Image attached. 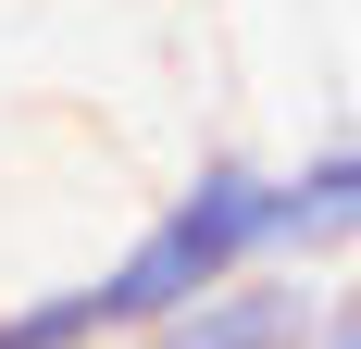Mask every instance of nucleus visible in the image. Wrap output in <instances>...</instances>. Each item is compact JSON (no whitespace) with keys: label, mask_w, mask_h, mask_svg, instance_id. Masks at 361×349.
<instances>
[{"label":"nucleus","mask_w":361,"mask_h":349,"mask_svg":"<svg viewBox=\"0 0 361 349\" xmlns=\"http://www.w3.org/2000/svg\"><path fill=\"white\" fill-rule=\"evenodd\" d=\"M250 262H274V162H262V150H212V162L87 275V312H100V337H137L149 312L250 275Z\"/></svg>","instance_id":"nucleus-1"},{"label":"nucleus","mask_w":361,"mask_h":349,"mask_svg":"<svg viewBox=\"0 0 361 349\" xmlns=\"http://www.w3.org/2000/svg\"><path fill=\"white\" fill-rule=\"evenodd\" d=\"M312 312H324V275L312 262H250V275L149 312L137 337H112V349H312Z\"/></svg>","instance_id":"nucleus-2"},{"label":"nucleus","mask_w":361,"mask_h":349,"mask_svg":"<svg viewBox=\"0 0 361 349\" xmlns=\"http://www.w3.org/2000/svg\"><path fill=\"white\" fill-rule=\"evenodd\" d=\"M274 262H361V138H312L274 162Z\"/></svg>","instance_id":"nucleus-3"},{"label":"nucleus","mask_w":361,"mask_h":349,"mask_svg":"<svg viewBox=\"0 0 361 349\" xmlns=\"http://www.w3.org/2000/svg\"><path fill=\"white\" fill-rule=\"evenodd\" d=\"M312 349H361V275L324 287V312H312Z\"/></svg>","instance_id":"nucleus-4"}]
</instances>
